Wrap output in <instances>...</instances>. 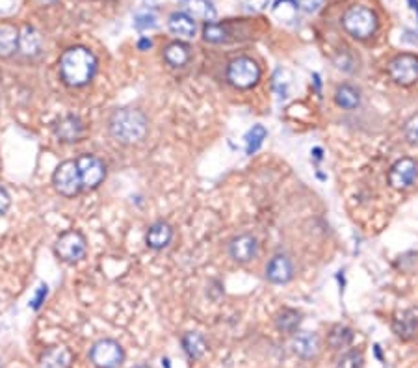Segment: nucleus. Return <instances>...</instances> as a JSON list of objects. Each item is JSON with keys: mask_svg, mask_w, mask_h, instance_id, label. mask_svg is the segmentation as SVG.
Segmentation results:
<instances>
[{"mask_svg": "<svg viewBox=\"0 0 418 368\" xmlns=\"http://www.w3.org/2000/svg\"><path fill=\"white\" fill-rule=\"evenodd\" d=\"M97 73V58L92 51L73 47L60 58V76L71 88H82L93 80Z\"/></svg>", "mask_w": 418, "mask_h": 368, "instance_id": "f257e3e1", "label": "nucleus"}, {"mask_svg": "<svg viewBox=\"0 0 418 368\" xmlns=\"http://www.w3.org/2000/svg\"><path fill=\"white\" fill-rule=\"evenodd\" d=\"M108 130L114 140L123 146H132L146 138L149 121L146 114L138 108H119L110 116Z\"/></svg>", "mask_w": 418, "mask_h": 368, "instance_id": "f03ea898", "label": "nucleus"}, {"mask_svg": "<svg viewBox=\"0 0 418 368\" xmlns=\"http://www.w3.org/2000/svg\"><path fill=\"white\" fill-rule=\"evenodd\" d=\"M342 26L349 35L357 40H368L378 30V17L370 8L351 6L344 13Z\"/></svg>", "mask_w": 418, "mask_h": 368, "instance_id": "7ed1b4c3", "label": "nucleus"}, {"mask_svg": "<svg viewBox=\"0 0 418 368\" xmlns=\"http://www.w3.org/2000/svg\"><path fill=\"white\" fill-rule=\"evenodd\" d=\"M227 80L232 88L250 89L261 80V67L253 58L238 56L234 58L227 67Z\"/></svg>", "mask_w": 418, "mask_h": 368, "instance_id": "20e7f679", "label": "nucleus"}, {"mask_svg": "<svg viewBox=\"0 0 418 368\" xmlns=\"http://www.w3.org/2000/svg\"><path fill=\"white\" fill-rule=\"evenodd\" d=\"M89 361L95 368H119L125 361V351L117 340L101 339L92 346Z\"/></svg>", "mask_w": 418, "mask_h": 368, "instance_id": "39448f33", "label": "nucleus"}, {"mask_svg": "<svg viewBox=\"0 0 418 368\" xmlns=\"http://www.w3.org/2000/svg\"><path fill=\"white\" fill-rule=\"evenodd\" d=\"M53 184L56 192L62 193L64 198H75L82 192L80 173L75 160H65L56 168L53 175Z\"/></svg>", "mask_w": 418, "mask_h": 368, "instance_id": "423d86ee", "label": "nucleus"}, {"mask_svg": "<svg viewBox=\"0 0 418 368\" xmlns=\"http://www.w3.org/2000/svg\"><path fill=\"white\" fill-rule=\"evenodd\" d=\"M389 75L398 86H412L418 82V56L415 54H398L389 62Z\"/></svg>", "mask_w": 418, "mask_h": 368, "instance_id": "0eeeda50", "label": "nucleus"}, {"mask_svg": "<svg viewBox=\"0 0 418 368\" xmlns=\"http://www.w3.org/2000/svg\"><path fill=\"white\" fill-rule=\"evenodd\" d=\"M78 166V173H80L82 190H95L101 186V182L105 181L106 177V166L101 158L93 157V155H82L75 160Z\"/></svg>", "mask_w": 418, "mask_h": 368, "instance_id": "6e6552de", "label": "nucleus"}, {"mask_svg": "<svg viewBox=\"0 0 418 368\" xmlns=\"http://www.w3.org/2000/svg\"><path fill=\"white\" fill-rule=\"evenodd\" d=\"M86 238L82 236L78 231H67L56 240V245H54V252L58 255L64 263L75 264L78 261L84 259L86 255Z\"/></svg>", "mask_w": 418, "mask_h": 368, "instance_id": "1a4fd4ad", "label": "nucleus"}, {"mask_svg": "<svg viewBox=\"0 0 418 368\" xmlns=\"http://www.w3.org/2000/svg\"><path fill=\"white\" fill-rule=\"evenodd\" d=\"M418 179V162L406 157L396 160L389 171V184L394 190H409Z\"/></svg>", "mask_w": 418, "mask_h": 368, "instance_id": "9d476101", "label": "nucleus"}, {"mask_svg": "<svg viewBox=\"0 0 418 368\" xmlns=\"http://www.w3.org/2000/svg\"><path fill=\"white\" fill-rule=\"evenodd\" d=\"M261 244L253 234H238L229 242V255L234 263L247 264L259 257Z\"/></svg>", "mask_w": 418, "mask_h": 368, "instance_id": "9b49d317", "label": "nucleus"}, {"mask_svg": "<svg viewBox=\"0 0 418 368\" xmlns=\"http://www.w3.org/2000/svg\"><path fill=\"white\" fill-rule=\"evenodd\" d=\"M266 279L273 285H286V283H290L294 279V275H296V270H294V263H292V259L288 255H283V253H279V255H273L266 264Z\"/></svg>", "mask_w": 418, "mask_h": 368, "instance_id": "f8f14e48", "label": "nucleus"}, {"mask_svg": "<svg viewBox=\"0 0 418 368\" xmlns=\"http://www.w3.org/2000/svg\"><path fill=\"white\" fill-rule=\"evenodd\" d=\"M292 351L305 361H311L320 356L322 340L313 331H297L292 335Z\"/></svg>", "mask_w": 418, "mask_h": 368, "instance_id": "ddd939ff", "label": "nucleus"}, {"mask_svg": "<svg viewBox=\"0 0 418 368\" xmlns=\"http://www.w3.org/2000/svg\"><path fill=\"white\" fill-rule=\"evenodd\" d=\"M392 331L401 340L415 339L418 335V310L407 309L396 313L392 318Z\"/></svg>", "mask_w": 418, "mask_h": 368, "instance_id": "4468645a", "label": "nucleus"}, {"mask_svg": "<svg viewBox=\"0 0 418 368\" xmlns=\"http://www.w3.org/2000/svg\"><path fill=\"white\" fill-rule=\"evenodd\" d=\"M84 132H86L84 121L78 116H67L54 125V134L60 141H65V143L80 141L84 138Z\"/></svg>", "mask_w": 418, "mask_h": 368, "instance_id": "2eb2a0df", "label": "nucleus"}, {"mask_svg": "<svg viewBox=\"0 0 418 368\" xmlns=\"http://www.w3.org/2000/svg\"><path fill=\"white\" fill-rule=\"evenodd\" d=\"M73 351L67 346H51L40 357L41 368H71L73 367Z\"/></svg>", "mask_w": 418, "mask_h": 368, "instance_id": "dca6fc26", "label": "nucleus"}, {"mask_svg": "<svg viewBox=\"0 0 418 368\" xmlns=\"http://www.w3.org/2000/svg\"><path fill=\"white\" fill-rule=\"evenodd\" d=\"M180 8L192 19H201L207 23H214L218 17L214 4L210 0H180Z\"/></svg>", "mask_w": 418, "mask_h": 368, "instance_id": "f3484780", "label": "nucleus"}, {"mask_svg": "<svg viewBox=\"0 0 418 368\" xmlns=\"http://www.w3.org/2000/svg\"><path fill=\"white\" fill-rule=\"evenodd\" d=\"M173 240V227L168 222L153 223L146 234V242L151 249H164Z\"/></svg>", "mask_w": 418, "mask_h": 368, "instance_id": "a211bd4d", "label": "nucleus"}, {"mask_svg": "<svg viewBox=\"0 0 418 368\" xmlns=\"http://www.w3.org/2000/svg\"><path fill=\"white\" fill-rule=\"evenodd\" d=\"M168 26L171 30V34H175L180 40H192L195 32H198V26H195V21H193L190 15H186L184 12H175L169 15Z\"/></svg>", "mask_w": 418, "mask_h": 368, "instance_id": "6ab92c4d", "label": "nucleus"}, {"mask_svg": "<svg viewBox=\"0 0 418 368\" xmlns=\"http://www.w3.org/2000/svg\"><path fill=\"white\" fill-rule=\"evenodd\" d=\"M41 45H43L41 34L34 26H24V28L21 30L17 49V51H21V54L28 56V58H34V56H37V54L41 53Z\"/></svg>", "mask_w": 418, "mask_h": 368, "instance_id": "aec40b11", "label": "nucleus"}, {"mask_svg": "<svg viewBox=\"0 0 418 368\" xmlns=\"http://www.w3.org/2000/svg\"><path fill=\"white\" fill-rule=\"evenodd\" d=\"M19 35L21 30L10 23L0 24V58L12 56L19 49Z\"/></svg>", "mask_w": 418, "mask_h": 368, "instance_id": "412c9836", "label": "nucleus"}, {"mask_svg": "<svg viewBox=\"0 0 418 368\" xmlns=\"http://www.w3.org/2000/svg\"><path fill=\"white\" fill-rule=\"evenodd\" d=\"M180 344H182V350H184L186 356L190 357L192 361L201 359V357L207 353V350H209L207 340H204L203 335L198 333V331H188L186 335H182Z\"/></svg>", "mask_w": 418, "mask_h": 368, "instance_id": "4be33fe9", "label": "nucleus"}, {"mask_svg": "<svg viewBox=\"0 0 418 368\" xmlns=\"http://www.w3.org/2000/svg\"><path fill=\"white\" fill-rule=\"evenodd\" d=\"M299 326H302V313H297L296 309H281L275 315V327L281 333H297Z\"/></svg>", "mask_w": 418, "mask_h": 368, "instance_id": "5701e85b", "label": "nucleus"}, {"mask_svg": "<svg viewBox=\"0 0 418 368\" xmlns=\"http://www.w3.org/2000/svg\"><path fill=\"white\" fill-rule=\"evenodd\" d=\"M335 103L337 106H340L342 110H355L360 105V94L359 89L349 86V84H342L338 86L335 91Z\"/></svg>", "mask_w": 418, "mask_h": 368, "instance_id": "b1692460", "label": "nucleus"}, {"mask_svg": "<svg viewBox=\"0 0 418 368\" xmlns=\"http://www.w3.org/2000/svg\"><path fill=\"white\" fill-rule=\"evenodd\" d=\"M354 329L338 324V326L331 327V331L327 333V344L331 346L333 350H344L354 342Z\"/></svg>", "mask_w": 418, "mask_h": 368, "instance_id": "393cba45", "label": "nucleus"}, {"mask_svg": "<svg viewBox=\"0 0 418 368\" xmlns=\"http://www.w3.org/2000/svg\"><path fill=\"white\" fill-rule=\"evenodd\" d=\"M164 60L166 64L171 65V67H182V65L188 64L190 60V49L182 45V43H171L168 47L164 49Z\"/></svg>", "mask_w": 418, "mask_h": 368, "instance_id": "a878e982", "label": "nucleus"}, {"mask_svg": "<svg viewBox=\"0 0 418 368\" xmlns=\"http://www.w3.org/2000/svg\"><path fill=\"white\" fill-rule=\"evenodd\" d=\"M268 130L262 127V125H253L250 130H247V134H245V152L247 155H253L255 151H259L262 146V141L266 140Z\"/></svg>", "mask_w": 418, "mask_h": 368, "instance_id": "bb28decb", "label": "nucleus"}, {"mask_svg": "<svg viewBox=\"0 0 418 368\" xmlns=\"http://www.w3.org/2000/svg\"><path fill=\"white\" fill-rule=\"evenodd\" d=\"M203 37L209 43H225V41H229V26L227 24L207 23L203 28Z\"/></svg>", "mask_w": 418, "mask_h": 368, "instance_id": "cd10ccee", "label": "nucleus"}, {"mask_svg": "<svg viewBox=\"0 0 418 368\" xmlns=\"http://www.w3.org/2000/svg\"><path fill=\"white\" fill-rule=\"evenodd\" d=\"M297 13V4L294 0H277L275 6H273V15L279 21H292L296 17Z\"/></svg>", "mask_w": 418, "mask_h": 368, "instance_id": "c85d7f7f", "label": "nucleus"}, {"mask_svg": "<svg viewBox=\"0 0 418 368\" xmlns=\"http://www.w3.org/2000/svg\"><path fill=\"white\" fill-rule=\"evenodd\" d=\"M337 368H365V356L357 350H349L338 357Z\"/></svg>", "mask_w": 418, "mask_h": 368, "instance_id": "c756f323", "label": "nucleus"}, {"mask_svg": "<svg viewBox=\"0 0 418 368\" xmlns=\"http://www.w3.org/2000/svg\"><path fill=\"white\" fill-rule=\"evenodd\" d=\"M403 136L409 146L418 147V114L411 116L403 125Z\"/></svg>", "mask_w": 418, "mask_h": 368, "instance_id": "7c9ffc66", "label": "nucleus"}, {"mask_svg": "<svg viewBox=\"0 0 418 368\" xmlns=\"http://www.w3.org/2000/svg\"><path fill=\"white\" fill-rule=\"evenodd\" d=\"M134 26L138 30H147L155 28L157 26V15L153 12H139L134 17Z\"/></svg>", "mask_w": 418, "mask_h": 368, "instance_id": "2f4dec72", "label": "nucleus"}, {"mask_svg": "<svg viewBox=\"0 0 418 368\" xmlns=\"http://www.w3.org/2000/svg\"><path fill=\"white\" fill-rule=\"evenodd\" d=\"M238 2L245 12H251V13L262 12V10L270 4V0H238Z\"/></svg>", "mask_w": 418, "mask_h": 368, "instance_id": "473e14b6", "label": "nucleus"}, {"mask_svg": "<svg viewBox=\"0 0 418 368\" xmlns=\"http://www.w3.org/2000/svg\"><path fill=\"white\" fill-rule=\"evenodd\" d=\"M296 4L302 8L303 12L314 13V12H318L320 8H322L324 0H296Z\"/></svg>", "mask_w": 418, "mask_h": 368, "instance_id": "72a5a7b5", "label": "nucleus"}, {"mask_svg": "<svg viewBox=\"0 0 418 368\" xmlns=\"http://www.w3.org/2000/svg\"><path fill=\"white\" fill-rule=\"evenodd\" d=\"M10 203H12V199H10V193L4 186H0V216L4 214V212L10 209Z\"/></svg>", "mask_w": 418, "mask_h": 368, "instance_id": "f704fd0d", "label": "nucleus"}, {"mask_svg": "<svg viewBox=\"0 0 418 368\" xmlns=\"http://www.w3.org/2000/svg\"><path fill=\"white\" fill-rule=\"evenodd\" d=\"M46 292H49V290H46V286L45 285H41L40 286V290H37V294H35V298L32 299V301H30V304H32V309H40L41 307V301H43V299H45V296H46Z\"/></svg>", "mask_w": 418, "mask_h": 368, "instance_id": "c9c22d12", "label": "nucleus"}, {"mask_svg": "<svg viewBox=\"0 0 418 368\" xmlns=\"http://www.w3.org/2000/svg\"><path fill=\"white\" fill-rule=\"evenodd\" d=\"M138 47L141 49V51H146V49H151V47H153L151 40H141V41H139V45H138Z\"/></svg>", "mask_w": 418, "mask_h": 368, "instance_id": "e433bc0d", "label": "nucleus"}, {"mask_svg": "<svg viewBox=\"0 0 418 368\" xmlns=\"http://www.w3.org/2000/svg\"><path fill=\"white\" fill-rule=\"evenodd\" d=\"M35 2H40L41 6H51V4L58 2V0H35Z\"/></svg>", "mask_w": 418, "mask_h": 368, "instance_id": "4c0bfd02", "label": "nucleus"}, {"mask_svg": "<svg viewBox=\"0 0 418 368\" xmlns=\"http://www.w3.org/2000/svg\"><path fill=\"white\" fill-rule=\"evenodd\" d=\"M132 368H151V367H149V365H136V367Z\"/></svg>", "mask_w": 418, "mask_h": 368, "instance_id": "58836bf2", "label": "nucleus"}]
</instances>
